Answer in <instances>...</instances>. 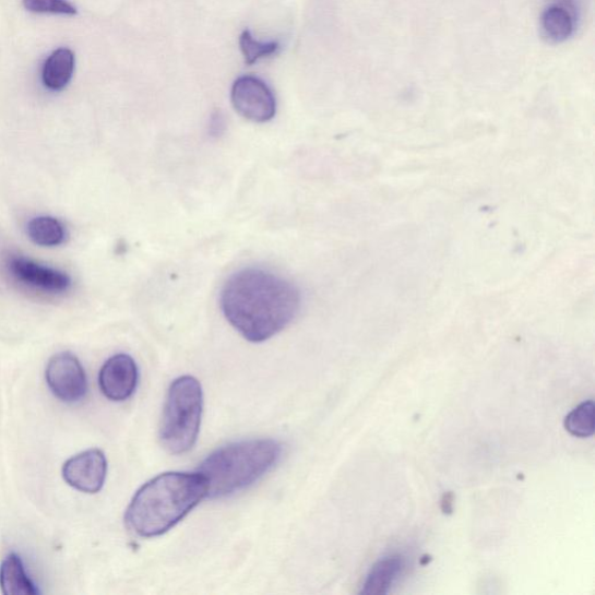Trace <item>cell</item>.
Segmentation results:
<instances>
[{
    "instance_id": "obj_1",
    "label": "cell",
    "mask_w": 595,
    "mask_h": 595,
    "mask_svg": "<svg viewBox=\"0 0 595 595\" xmlns=\"http://www.w3.org/2000/svg\"><path fill=\"white\" fill-rule=\"evenodd\" d=\"M222 310L246 340L261 344L290 324L300 311L298 287L267 270L246 267L226 282Z\"/></svg>"
},
{
    "instance_id": "obj_2",
    "label": "cell",
    "mask_w": 595,
    "mask_h": 595,
    "mask_svg": "<svg viewBox=\"0 0 595 595\" xmlns=\"http://www.w3.org/2000/svg\"><path fill=\"white\" fill-rule=\"evenodd\" d=\"M206 497V483L200 473L162 474L135 493L126 511V525L141 537L164 535Z\"/></svg>"
},
{
    "instance_id": "obj_3",
    "label": "cell",
    "mask_w": 595,
    "mask_h": 595,
    "mask_svg": "<svg viewBox=\"0 0 595 595\" xmlns=\"http://www.w3.org/2000/svg\"><path fill=\"white\" fill-rule=\"evenodd\" d=\"M282 444L249 440L215 450L198 468L206 483V498H223L254 484L277 464Z\"/></svg>"
},
{
    "instance_id": "obj_4",
    "label": "cell",
    "mask_w": 595,
    "mask_h": 595,
    "mask_svg": "<svg viewBox=\"0 0 595 595\" xmlns=\"http://www.w3.org/2000/svg\"><path fill=\"white\" fill-rule=\"evenodd\" d=\"M204 394L194 377L177 378L171 384L162 418L159 439L170 454L190 452L200 436Z\"/></svg>"
},
{
    "instance_id": "obj_5",
    "label": "cell",
    "mask_w": 595,
    "mask_h": 595,
    "mask_svg": "<svg viewBox=\"0 0 595 595\" xmlns=\"http://www.w3.org/2000/svg\"><path fill=\"white\" fill-rule=\"evenodd\" d=\"M230 99L236 111L252 122H267L276 116L277 104L273 90L254 76L234 82Z\"/></svg>"
},
{
    "instance_id": "obj_6",
    "label": "cell",
    "mask_w": 595,
    "mask_h": 595,
    "mask_svg": "<svg viewBox=\"0 0 595 595\" xmlns=\"http://www.w3.org/2000/svg\"><path fill=\"white\" fill-rule=\"evenodd\" d=\"M46 382L51 393L68 404L82 401L87 392L85 370L80 359L68 352L49 359Z\"/></svg>"
},
{
    "instance_id": "obj_7",
    "label": "cell",
    "mask_w": 595,
    "mask_h": 595,
    "mask_svg": "<svg viewBox=\"0 0 595 595\" xmlns=\"http://www.w3.org/2000/svg\"><path fill=\"white\" fill-rule=\"evenodd\" d=\"M7 267L17 283L44 294L62 295L72 285L68 274L21 255L9 257Z\"/></svg>"
},
{
    "instance_id": "obj_8",
    "label": "cell",
    "mask_w": 595,
    "mask_h": 595,
    "mask_svg": "<svg viewBox=\"0 0 595 595\" xmlns=\"http://www.w3.org/2000/svg\"><path fill=\"white\" fill-rule=\"evenodd\" d=\"M64 480L83 493H98L107 476V460L99 449H90L68 460L62 467Z\"/></svg>"
},
{
    "instance_id": "obj_9",
    "label": "cell",
    "mask_w": 595,
    "mask_h": 595,
    "mask_svg": "<svg viewBox=\"0 0 595 595\" xmlns=\"http://www.w3.org/2000/svg\"><path fill=\"white\" fill-rule=\"evenodd\" d=\"M99 388L107 400L124 402L134 394L139 382L135 360L126 354L108 358L99 372Z\"/></svg>"
},
{
    "instance_id": "obj_10",
    "label": "cell",
    "mask_w": 595,
    "mask_h": 595,
    "mask_svg": "<svg viewBox=\"0 0 595 595\" xmlns=\"http://www.w3.org/2000/svg\"><path fill=\"white\" fill-rule=\"evenodd\" d=\"M75 53L69 48L53 50L44 63L41 80L50 92L59 93L74 78Z\"/></svg>"
},
{
    "instance_id": "obj_11",
    "label": "cell",
    "mask_w": 595,
    "mask_h": 595,
    "mask_svg": "<svg viewBox=\"0 0 595 595\" xmlns=\"http://www.w3.org/2000/svg\"><path fill=\"white\" fill-rule=\"evenodd\" d=\"M0 588L5 595H36L40 591L27 574L20 555L11 552L0 564Z\"/></svg>"
},
{
    "instance_id": "obj_12",
    "label": "cell",
    "mask_w": 595,
    "mask_h": 595,
    "mask_svg": "<svg viewBox=\"0 0 595 595\" xmlns=\"http://www.w3.org/2000/svg\"><path fill=\"white\" fill-rule=\"evenodd\" d=\"M403 570L404 560L401 556L383 558V560L377 562L370 570L360 594L382 595L389 593V590Z\"/></svg>"
},
{
    "instance_id": "obj_13",
    "label": "cell",
    "mask_w": 595,
    "mask_h": 595,
    "mask_svg": "<svg viewBox=\"0 0 595 595\" xmlns=\"http://www.w3.org/2000/svg\"><path fill=\"white\" fill-rule=\"evenodd\" d=\"M540 27L549 41L561 44L574 32V16L566 5L552 4L540 16Z\"/></svg>"
},
{
    "instance_id": "obj_14",
    "label": "cell",
    "mask_w": 595,
    "mask_h": 595,
    "mask_svg": "<svg viewBox=\"0 0 595 595\" xmlns=\"http://www.w3.org/2000/svg\"><path fill=\"white\" fill-rule=\"evenodd\" d=\"M27 236L32 242L41 247H58L68 239L66 226L53 216H36L28 222Z\"/></svg>"
},
{
    "instance_id": "obj_15",
    "label": "cell",
    "mask_w": 595,
    "mask_h": 595,
    "mask_svg": "<svg viewBox=\"0 0 595 595\" xmlns=\"http://www.w3.org/2000/svg\"><path fill=\"white\" fill-rule=\"evenodd\" d=\"M595 405L587 401L576 406L566 418L564 426L571 436L586 439L594 435L595 430Z\"/></svg>"
},
{
    "instance_id": "obj_16",
    "label": "cell",
    "mask_w": 595,
    "mask_h": 595,
    "mask_svg": "<svg viewBox=\"0 0 595 595\" xmlns=\"http://www.w3.org/2000/svg\"><path fill=\"white\" fill-rule=\"evenodd\" d=\"M240 48L243 53L245 62L248 66L257 63L259 60L276 56L281 49L277 41L261 43L254 39V36L246 29L240 36Z\"/></svg>"
},
{
    "instance_id": "obj_17",
    "label": "cell",
    "mask_w": 595,
    "mask_h": 595,
    "mask_svg": "<svg viewBox=\"0 0 595 595\" xmlns=\"http://www.w3.org/2000/svg\"><path fill=\"white\" fill-rule=\"evenodd\" d=\"M25 10L36 14L75 15L76 7L68 0H23Z\"/></svg>"
},
{
    "instance_id": "obj_18",
    "label": "cell",
    "mask_w": 595,
    "mask_h": 595,
    "mask_svg": "<svg viewBox=\"0 0 595 595\" xmlns=\"http://www.w3.org/2000/svg\"><path fill=\"white\" fill-rule=\"evenodd\" d=\"M454 501H455V496L453 492H448L443 496L441 508L444 514H453Z\"/></svg>"
}]
</instances>
